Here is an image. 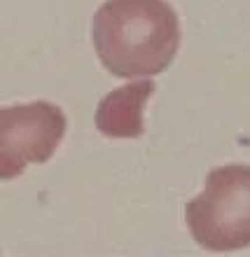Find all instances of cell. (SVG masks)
Returning a JSON list of instances; mask_svg holds the SVG:
<instances>
[{
	"mask_svg": "<svg viewBox=\"0 0 250 257\" xmlns=\"http://www.w3.org/2000/svg\"><path fill=\"white\" fill-rule=\"evenodd\" d=\"M185 222L206 250L250 245V166L227 164L210 171L203 192L185 206Z\"/></svg>",
	"mask_w": 250,
	"mask_h": 257,
	"instance_id": "7a4b0ae2",
	"label": "cell"
},
{
	"mask_svg": "<svg viewBox=\"0 0 250 257\" xmlns=\"http://www.w3.org/2000/svg\"><path fill=\"white\" fill-rule=\"evenodd\" d=\"M94 47L115 77L164 73L180 47V24L166 0H105L94 17Z\"/></svg>",
	"mask_w": 250,
	"mask_h": 257,
	"instance_id": "6da1fadb",
	"label": "cell"
},
{
	"mask_svg": "<svg viewBox=\"0 0 250 257\" xmlns=\"http://www.w3.org/2000/svg\"><path fill=\"white\" fill-rule=\"evenodd\" d=\"M66 126L63 110L47 101L0 108V180H14L28 164L47 162Z\"/></svg>",
	"mask_w": 250,
	"mask_h": 257,
	"instance_id": "3957f363",
	"label": "cell"
},
{
	"mask_svg": "<svg viewBox=\"0 0 250 257\" xmlns=\"http://www.w3.org/2000/svg\"><path fill=\"white\" fill-rule=\"evenodd\" d=\"M152 91V80H138L110 91L96 110V128L110 138H138L143 134V110Z\"/></svg>",
	"mask_w": 250,
	"mask_h": 257,
	"instance_id": "277c9868",
	"label": "cell"
}]
</instances>
